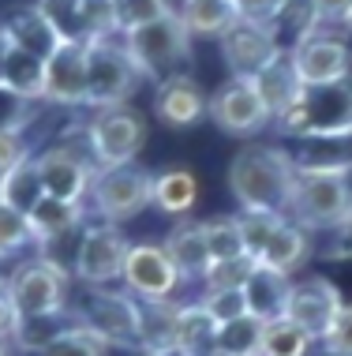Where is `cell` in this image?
Listing matches in <instances>:
<instances>
[{
	"instance_id": "cell-41",
	"label": "cell",
	"mask_w": 352,
	"mask_h": 356,
	"mask_svg": "<svg viewBox=\"0 0 352 356\" xmlns=\"http://www.w3.org/2000/svg\"><path fill=\"white\" fill-rule=\"evenodd\" d=\"M199 304L206 307V315L221 326V323H233L247 315V300H244V289H229V293H199L195 296Z\"/></svg>"
},
{
	"instance_id": "cell-12",
	"label": "cell",
	"mask_w": 352,
	"mask_h": 356,
	"mask_svg": "<svg viewBox=\"0 0 352 356\" xmlns=\"http://www.w3.org/2000/svg\"><path fill=\"white\" fill-rule=\"evenodd\" d=\"M289 56L300 86H330L352 79V45L345 34L311 31L289 45Z\"/></svg>"
},
{
	"instance_id": "cell-5",
	"label": "cell",
	"mask_w": 352,
	"mask_h": 356,
	"mask_svg": "<svg viewBox=\"0 0 352 356\" xmlns=\"http://www.w3.org/2000/svg\"><path fill=\"white\" fill-rule=\"evenodd\" d=\"M139 315L142 304L128 289H87V296L72 300V319L98 334L109 349H131L139 353Z\"/></svg>"
},
{
	"instance_id": "cell-3",
	"label": "cell",
	"mask_w": 352,
	"mask_h": 356,
	"mask_svg": "<svg viewBox=\"0 0 352 356\" xmlns=\"http://www.w3.org/2000/svg\"><path fill=\"white\" fill-rule=\"evenodd\" d=\"M8 293L19 307V319H49L72 312V270L49 255H26L8 270Z\"/></svg>"
},
{
	"instance_id": "cell-39",
	"label": "cell",
	"mask_w": 352,
	"mask_h": 356,
	"mask_svg": "<svg viewBox=\"0 0 352 356\" xmlns=\"http://www.w3.org/2000/svg\"><path fill=\"white\" fill-rule=\"evenodd\" d=\"M206 244H210V259H247L236 214L206 221Z\"/></svg>"
},
{
	"instance_id": "cell-29",
	"label": "cell",
	"mask_w": 352,
	"mask_h": 356,
	"mask_svg": "<svg viewBox=\"0 0 352 356\" xmlns=\"http://www.w3.org/2000/svg\"><path fill=\"white\" fill-rule=\"evenodd\" d=\"M42 199H45V188H42V177H37V161L34 154H26L19 165H12L0 177V203L19 210V214H31Z\"/></svg>"
},
{
	"instance_id": "cell-43",
	"label": "cell",
	"mask_w": 352,
	"mask_h": 356,
	"mask_svg": "<svg viewBox=\"0 0 352 356\" xmlns=\"http://www.w3.org/2000/svg\"><path fill=\"white\" fill-rule=\"evenodd\" d=\"M319 345H322V353H326V356H352V304H345L337 312L334 326L322 334Z\"/></svg>"
},
{
	"instance_id": "cell-26",
	"label": "cell",
	"mask_w": 352,
	"mask_h": 356,
	"mask_svg": "<svg viewBox=\"0 0 352 356\" xmlns=\"http://www.w3.org/2000/svg\"><path fill=\"white\" fill-rule=\"evenodd\" d=\"M176 349L184 356H217V323L206 315V307L199 304L195 296L180 300Z\"/></svg>"
},
{
	"instance_id": "cell-25",
	"label": "cell",
	"mask_w": 352,
	"mask_h": 356,
	"mask_svg": "<svg viewBox=\"0 0 352 356\" xmlns=\"http://www.w3.org/2000/svg\"><path fill=\"white\" fill-rule=\"evenodd\" d=\"M180 330V300L142 304L139 315V356L142 353H173Z\"/></svg>"
},
{
	"instance_id": "cell-10",
	"label": "cell",
	"mask_w": 352,
	"mask_h": 356,
	"mask_svg": "<svg viewBox=\"0 0 352 356\" xmlns=\"http://www.w3.org/2000/svg\"><path fill=\"white\" fill-rule=\"evenodd\" d=\"M142 143H146V120L131 105L94 109V117L87 120V136H83V147L98 169L135 165Z\"/></svg>"
},
{
	"instance_id": "cell-1",
	"label": "cell",
	"mask_w": 352,
	"mask_h": 356,
	"mask_svg": "<svg viewBox=\"0 0 352 356\" xmlns=\"http://www.w3.org/2000/svg\"><path fill=\"white\" fill-rule=\"evenodd\" d=\"M296 161L285 147H251L236 150L229 161V191L240 214H281L289 218L292 188H296Z\"/></svg>"
},
{
	"instance_id": "cell-45",
	"label": "cell",
	"mask_w": 352,
	"mask_h": 356,
	"mask_svg": "<svg viewBox=\"0 0 352 356\" xmlns=\"http://www.w3.org/2000/svg\"><path fill=\"white\" fill-rule=\"evenodd\" d=\"M26 154H31V147H26L23 136H0V177H4L12 165H19Z\"/></svg>"
},
{
	"instance_id": "cell-15",
	"label": "cell",
	"mask_w": 352,
	"mask_h": 356,
	"mask_svg": "<svg viewBox=\"0 0 352 356\" xmlns=\"http://www.w3.org/2000/svg\"><path fill=\"white\" fill-rule=\"evenodd\" d=\"M345 307L341 289L322 274L311 277H292V293H289V307H285V319L296 323L300 330H308L315 341H322V334L334 326L337 312Z\"/></svg>"
},
{
	"instance_id": "cell-20",
	"label": "cell",
	"mask_w": 352,
	"mask_h": 356,
	"mask_svg": "<svg viewBox=\"0 0 352 356\" xmlns=\"http://www.w3.org/2000/svg\"><path fill=\"white\" fill-rule=\"evenodd\" d=\"M26 218H31V229L37 236V252H45V248H56L60 240H72L83 225H87V207L45 195Z\"/></svg>"
},
{
	"instance_id": "cell-13",
	"label": "cell",
	"mask_w": 352,
	"mask_h": 356,
	"mask_svg": "<svg viewBox=\"0 0 352 356\" xmlns=\"http://www.w3.org/2000/svg\"><path fill=\"white\" fill-rule=\"evenodd\" d=\"M34 161H37V177H42L45 195L87 207V191L94 184V177H98V165H94L87 147L56 143V147L34 154Z\"/></svg>"
},
{
	"instance_id": "cell-32",
	"label": "cell",
	"mask_w": 352,
	"mask_h": 356,
	"mask_svg": "<svg viewBox=\"0 0 352 356\" xmlns=\"http://www.w3.org/2000/svg\"><path fill=\"white\" fill-rule=\"evenodd\" d=\"M266 323L255 315H240L233 323L217 326V356H259Z\"/></svg>"
},
{
	"instance_id": "cell-22",
	"label": "cell",
	"mask_w": 352,
	"mask_h": 356,
	"mask_svg": "<svg viewBox=\"0 0 352 356\" xmlns=\"http://www.w3.org/2000/svg\"><path fill=\"white\" fill-rule=\"evenodd\" d=\"M311 236H315V233H308V229L296 225L292 218H285L281 225L274 229V236H270V244H266V252L255 259V263L266 266V270H278V274L296 277V270L311 259Z\"/></svg>"
},
{
	"instance_id": "cell-7",
	"label": "cell",
	"mask_w": 352,
	"mask_h": 356,
	"mask_svg": "<svg viewBox=\"0 0 352 356\" xmlns=\"http://www.w3.org/2000/svg\"><path fill=\"white\" fill-rule=\"evenodd\" d=\"M146 207H154V172L139 165L98 169L87 191V214L94 221H109V225H124V221L139 218Z\"/></svg>"
},
{
	"instance_id": "cell-42",
	"label": "cell",
	"mask_w": 352,
	"mask_h": 356,
	"mask_svg": "<svg viewBox=\"0 0 352 356\" xmlns=\"http://www.w3.org/2000/svg\"><path fill=\"white\" fill-rule=\"evenodd\" d=\"M308 12H311V26L315 31L345 34V19L352 12V0H308Z\"/></svg>"
},
{
	"instance_id": "cell-50",
	"label": "cell",
	"mask_w": 352,
	"mask_h": 356,
	"mask_svg": "<svg viewBox=\"0 0 352 356\" xmlns=\"http://www.w3.org/2000/svg\"><path fill=\"white\" fill-rule=\"evenodd\" d=\"M345 38H352V12H349V19H345Z\"/></svg>"
},
{
	"instance_id": "cell-46",
	"label": "cell",
	"mask_w": 352,
	"mask_h": 356,
	"mask_svg": "<svg viewBox=\"0 0 352 356\" xmlns=\"http://www.w3.org/2000/svg\"><path fill=\"white\" fill-rule=\"evenodd\" d=\"M334 255L352 259V214H349V218L334 229Z\"/></svg>"
},
{
	"instance_id": "cell-8",
	"label": "cell",
	"mask_w": 352,
	"mask_h": 356,
	"mask_svg": "<svg viewBox=\"0 0 352 356\" xmlns=\"http://www.w3.org/2000/svg\"><path fill=\"white\" fill-rule=\"evenodd\" d=\"M131 240L124 236L120 225L109 221H87L75 236L72 252V277L87 289H112L120 285L124 263H128Z\"/></svg>"
},
{
	"instance_id": "cell-34",
	"label": "cell",
	"mask_w": 352,
	"mask_h": 356,
	"mask_svg": "<svg viewBox=\"0 0 352 356\" xmlns=\"http://www.w3.org/2000/svg\"><path fill=\"white\" fill-rule=\"evenodd\" d=\"M23 356H109V345L98 338V334H90L87 326L72 323L64 334H56L53 341H45L42 349H31Z\"/></svg>"
},
{
	"instance_id": "cell-27",
	"label": "cell",
	"mask_w": 352,
	"mask_h": 356,
	"mask_svg": "<svg viewBox=\"0 0 352 356\" xmlns=\"http://www.w3.org/2000/svg\"><path fill=\"white\" fill-rule=\"evenodd\" d=\"M199 203V180L192 169L154 172V207L169 218H187Z\"/></svg>"
},
{
	"instance_id": "cell-16",
	"label": "cell",
	"mask_w": 352,
	"mask_h": 356,
	"mask_svg": "<svg viewBox=\"0 0 352 356\" xmlns=\"http://www.w3.org/2000/svg\"><path fill=\"white\" fill-rule=\"evenodd\" d=\"M49 105L79 109L87 105V42L64 38L45 60V98Z\"/></svg>"
},
{
	"instance_id": "cell-24",
	"label": "cell",
	"mask_w": 352,
	"mask_h": 356,
	"mask_svg": "<svg viewBox=\"0 0 352 356\" xmlns=\"http://www.w3.org/2000/svg\"><path fill=\"white\" fill-rule=\"evenodd\" d=\"M255 90H259V98H262V105H266V113H270L274 120L281 117L285 109H289L292 102H296V94L303 90L300 86V79H296V68H292V56H289V49H281L278 56H274L266 68L255 75Z\"/></svg>"
},
{
	"instance_id": "cell-44",
	"label": "cell",
	"mask_w": 352,
	"mask_h": 356,
	"mask_svg": "<svg viewBox=\"0 0 352 356\" xmlns=\"http://www.w3.org/2000/svg\"><path fill=\"white\" fill-rule=\"evenodd\" d=\"M19 307L12 300V293H8V277L0 282V341H15L19 334Z\"/></svg>"
},
{
	"instance_id": "cell-21",
	"label": "cell",
	"mask_w": 352,
	"mask_h": 356,
	"mask_svg": "<svg viewBox=\"0 0 352 356\" xmlns=\"http://www.w3.org/2000/svg\"><path fill=\"white\" fill-rule=\"evenodd\" d=\"M173 266L184 274V282H199L210 266V244H206V221H176L173 233L161 240Z\"/></svg>"
},
{
	"instance_id": "cell-19",
	"label": "cell",
	"mask_w": 352,
	"mask_h": 356,
	"mask_svg": "<svg viewBox=\"0 0 352 356\" xmlns=\"http://www.w3.org/2000/svg\"><path fill=\"white\" fill-rule=\"evenodd\" d=\"M0 31L8 34V42L19 45V49H26L31 56H37V60H49L53 49L64 42L60 26L49 19V12H45L42 4H31V8H15L12 15L0 23Z\"/></svg>"
},
{
	"instance_id": "cell-51",
	"label": "cell",
	"mask_w": 352,
	"mask_h": 356,
	"mask_svg": "<svg viewBox=\"0 0 352 356\" xmlns=\"http://www.w3.org/2000/svg\"><path fill=\"white\" fill-rule=\"evenodd\" d=\"M4 266H12V263H4V259H0V282H4V277H8V274H4Z\"/></svg>"
},
{
	"instance_id": "cell-17",
	"label": "cell",
	"mask_w": 352,
	"mask_h": 356,
	"mask_svg": "<svg viewBox=\"0 0 352 356\" xmlns=\"http://www.w3.org/2000/svg\"><path fill=\"white\" fill-rule=\"evenodd\" d=\"M285 49L274 26H251V23H236L229 34L221 38V56L229 64V72L236 79H255L266 64Z\"/></svg>"
},
{
	"instance_id": "cell-37",
	"label": "cell",
	"mask_w": 352,
	"mask_h": 356,
	"mask_svg": "<svg viewBox=\"0 0 352 356\" xmlns=\"http://www.w3.org/2000/svg\"><path fill=\"white\" fill-rule=\"evenodd\" d=\"M37 105L23 94H15L12 86L0 83V136H23L26 128L37 120Z\"/></svg>"
},
{
	"instance_id": "cell-6",
	"label": "cell",
	"mask_w": 352,
	"mask_h": 356,
	"mask_svg": "<svg viewBox=\"0 0 352 356\" xmlns=\"http://www.w3.org/2000/svg\"><path fill=\"white\" fill-rule=\"evenodd\" d=\"M142 75L131 64L124 38H90L87 42V109H112L128 105L139 90Z\"/></svg>"
},
{
	"instance_id": "cell-18",
	"label": "cell",
	"mask_w": 352,
	"mask_h": 356,
	"mask_svg": "<svg viewBox=\"0 0 352 356\" xmlns=\"http://www.w3.org/2000/svg\"><path fill=\"white\" fill-rule=\"evenodd\" d=\"M206 105H210V98L195 83V75L187 72H176L154 83V117L165 128H192L206 117Z\"/></svg>"
},
{
	"instance_id": "cell-35",
	"label": "cell",
	"mask_w": 352,
	"mask_h": 356,
	"mask_svg": "<svg viewBox=\"0 0 352 356\" xmlns=\"http://www.w3.org/2000/svg\"><path fill=\"white\" fill-rule=\"evenodd\" d=\"M176 8L169 4V0H112V26H117V34H131L139 31V26L154 23V19H165L173 15Z\"/></svg>"
},
{
	"instance_id": "cell-38",
	"label": "cell",
	"mask_w": 352,
	"mask_h": 356,
	"mask_svg": "<svg viewBox=\"0 0 352 356\" xmlns=\"http://www.w3.org/2000/svg\"><path fill=\"white\" fill-rule=\"evenodd\" d=\"M281 214H240L236 210V225H240V240H244V252L247 259H259L266 252V244H270V236H274V229L281 225Z\"/></svg>"
},
{
	"instance_id": "cell-9",
	"label": "cell",
	"mask_w": 352,
	"mask_h": 356,
	"mask_svg": "<svg viewBox=\"0 0 352 356\" xmlns=\"http://www.w3.org/2000/svg\"><path fill=\"white\" fill-rule=\"evenodd\" d=\"M124 49H128L131 64L139 68L142 79L161 83V79H169V75H176L180 64L187 60V53H192V34L184 31L180 15L173 12L165 19H154V23L124 34Z\"/></svg>"
},
{
	"instance_id": "cell-36",
	"label": "cell",
	"mask_w": 352,
	"mask_h": 356,
	"mask_svg": "<svg viewBox=\"0 0 352 356\" xmlns=\"http://www.w3.org/2000/svg\"><path fill=\"white\" fill-rule=\"evenodd\" d=\"M255 263L251 259H210V266L199 277V293H229V289H244L251 277Z\"/></svg>"
},
{
	"instance_id": "cell-40",
	"label": "cell",
	"mask_w": 352,
	"mask_h": 356,
	"mask_svg": "<svg viewBox=\"0 0 352 356\" xmlns=\"http://www.w3.org/2000/svg\"><path fill=\"white\" fill-rule=\"evenodd\" d=\"M236 23H251V26H278L281 12L289 8V0H229Z\"/></svg>"
},
{
	"instance_id": "cell-4",
	"label": "cell",
	"mask_w": 352,
	"mask_h": 356,
	"mask_svg": "<svg viewBox=\"0 0 352 356\" xmlns=\"http://www.w3.org/2000/svg\"><path fill=\"white\" fill-rule=\"evenodd\" d=\"M300 169V165H296ZM352 214V180L341 169H300L289 218L308 233H334Z\"/></svg>"
},
{
	"instance_id": "cell-49",
	"label": "cell",
	"mask_w": 352,
	"mask_h": 356,
	"mask_svg": "<svg viewBox=\"0 0 352 356\" xmlns=\"http://www.w3.org/2000/svg\"><path fill=\"white\" fill-rule=\"evenodd\" d=\"M142 356H184L180 349H173V353H142Z\"/></svg>"
},
{
	"instance_id": "cell-28",
	"label": "cell",
	"mask_w": 352,
	"mask_h": 356,
	"mask_svg": "<svg viewBox=\"0 0 352 356\" xmlns=\"http://www.w3.org/2000/svg\"><path fill=\"white\" fill-rule=\"evenodd\" d=\"M176 15L192 38H217V42H221V38L236 26L229 0H180Z\"/></svg>"
},
{
	"instance_id": "cell-33",
	"label": "cell",
	"mask_w": 352,
	"mask_h": 356,
	"mask_svg": "<svg viewBox=\"0 0 352 356\" xmlns=\"http://www.w3.org/2000/svg\"><path fill=\"white\" fill-rule=\"evenodd\" d=\"M315 345H319V341L311 338L308 330H300L296 323H289V319L281 315V319L266 323L259 356H311V353H315Z\"/></svg>"
},
{
	"instance_id": "cell-30",
	"label": "cell",
	"mask_w": 352,
	"mask_h": 356,
	"mask_svg": "<svg viewBox=\"0 0 352 356\" xmlns=\"http://www.w3.org/2000/svg\"><path fill=\"white\" fill-rule=\"evenodd\" d=\"M0 83L12 86L15 94H23V98H31V102H42L45 98V60H37V56H31L26 49H19V45L8 42Z\"/></svg>"
},
{
	"instance_id": "cell-47",
	"label": "cell",
	"mask_w": 352,
	"mask_h": 356,
	"mask_svg": "<svg viewBox=\"0 0 352 356\" xmlns=\"http://www.w3.org/2000/svg\"><path fill=\"white\" fill-rule=\"evenodd\" d=\"M4 56H8V34L0 31V75H4Z\"/></svg>"
},
{
	"instance_id": "cell-11",
	"label": "cell",
	"mask_w": 352,
	"mask_h": 356,
	"mask_svg": "<svg viewBox=\"0 0 352 356\" xmlns=\"http://www.w3.org/2000/svg\"><path fill=\"white\" fill-rule=\"evenodd\" d=\"M120 289H128L139 304L158 300H187V282L173 266V259L161 244H131L128 263L120 274Z\"/></svg>"
},
{
	"instance_id": "cell-23",
	"label": "cell",
	"mask_w": 352,
	"mask_h": 356,
	"mask_svg": "<svg viewBox=\"0 0 352 356\" xmlns=\"http://www.w3.org/2000/svg\"><path fill=\"white\" fill-rule=\"evenodd\" d=\"M289 293H292V277L278 274V270H266V266L255 263L251 277L244 282V300H247V315L262 323H274L285 315L289 307Z\"/></svg>"
},
{
	"instance_id": "cell-14",
	"label": "cell",
	"mask_w": 352,
	"mask_h": 356,
	"mask_svg": "<svg viewBox=\"0 0 352 356\" xmlns=\"http://www.w3.org/2000/svg\"><path fill=\"white\" fill-rule=\"evenodd\" d=\"M206 117H210L221 131L240 136V139L259 136L262 128H270V124H274V117L266 113V105L259 98V90H255V83L251 79H236V75L210 94Z\"/></svg>"
},
{
	"instance_id": "cell-48",
	"label": "cell",
	"mask_w": 352,
	"mask_h": 356,
	"mask_svg": "<svg viewBox=\"0 0 352 356\" xmlns=\"http://www.w3.org/2000/svg\"><path fill=\"white\" fill-rule=\"evenodd\" d=\"M0 356H19L15 353V341H0Z\"/></svg>"
},
{
	"instance_id": "cell-2",
	"label": "cell",
	"mask_w": 352,
	"mask_h": 356,
	"mask_svg": "<svg viewBox=\"0 0 352 356\" xmlns=\"http://www.w3.org/2000/svg\"><path fill=\"white\" fill-rule=\"evenodd\" d=\"M274 124L300 143L352 139V79L330 86H303L296 102Z\"/></svg>"
},
{
	"instance_id": "cell-31",
	"label": "cell",
	"mask_w": 352,
	"mask_h": 356,
	"mask_svg": "<svg viewBox=\"0 0 352 356\" xmlns=\"http://www.w3.org/2000/svg\"><path fill=\"white\" fill-rule=\"evenodd\" d=\"M26 255H37V236L31 229V218L0 203V259L19 263Z\"/></svg>"
}]
</instances>
